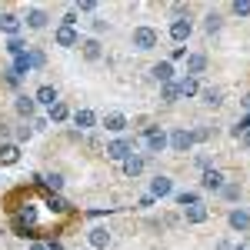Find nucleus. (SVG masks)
I'll return each instance as SVG.
<instances>
[{"label": "nucleus", "instance_id": "1", "mask_svg": "<svg viewBox=\"0 0 250 250\" xmlns=\"http://www.w3.org/2000/svg\"><path fill=\"white\" fill-rule=\"evenodd\" d=\"M140 140H144V147H147L150 154H164V150H170L167 130H160V127H147V130L140 134Z\"/></svg>", "mask_w": 250, "mask_h": 250}, {"label": "nucleus", "instance_id": "2", "mask_svg": "<svg viewBox=\"0 0 250 250\" xmlns=\"http://www.w3.org/2000/svg\"><path fill=\"white\" fill-rule=\"evenodd\" d=\"M134 147H137V140L134 137H117V140H110L107 144V160H127V157L134 154Z\"/></svg>", "mask_w": 250, "mask_h": 250}, {"label": "nucleus", "instance_id": "3", "mask_svg": "<svg viewBox=\"0 0 250 250\" xmlns=\"http://www.w3.org/2000/svg\"><path fill=\"white\" fill-rule=\"evenodd\" d=\"M167 140H170L173 154H187V150L193 147V134L187 130V127H173L170 134H167Z\"/></svg>", "mask_w": 250, "mask_h": 250}, {"label": "nucleus", "instance_id": "4", "mask_svg": "<svg viewBox=\"0 0 250 250\" xmlns=\"http://www.w3.org/2000/svg\"><path fill=\"white\" fill-rule=\"evenodd\" d=\"M130 43H134V50L147 54V50H154V47H157V30H154V27H137L134 37H130Z\"/></svg>", "mask_w": 250, "mask_h": 250}, {"label": "nucleus", "instance_id": "5", "mask_svg": "<svg viewBox=\"0 0 250 250\" xmlns=\"http://www.w3.org/2000/svg\"><path fill=\"white\" fill-rule=\"evenodd\" d=\"M167 34H170L173 43H187V40H190V34H193L190 17H187V14H184V17H173V20H170V30H167Z\"/></svg>", "mask_w": 250, "mask_h": 250}, {"label": "nucleus", "instance_id": "6", "mask_svg": "<svg viewBox=\"0 0 250 250\" xmlns=\"http://www.w3.org/2000/svg\"><path fill=\"white\" fill-rule=\"evenodd\" d=\"M224 184H227V177H224V173L220 170H204V177H200V187H204V190H210V193H220L224 190Z\"/></svg>", "mask_w": 250, "mask_h": 250}, {"label": "nucleus", "instance_id": "7", "mask_svg": "<svg viewBox=\"0 0 250 250\" xmlns=\"http://www.w3.org/2000/svg\"><path fill=\"white\" fill-rule=\"evenodd\" d=\"M54 40H57V47H67V50H70V47H80V34L74 27H63V23L54 30Z\"/></svg>", "mask_w": 250, "mask_h": 250}, {"label": "nucleus", "instance_id": "8", "mask_svg": "<svg viewBox=\"0 0 250 250\" xmlns=\"http://www.w3.org/2000/svg\"><path fill=\"white\" fill-rule=\"evenodd\" d=\"M104 127L110 134H124L130 127V120H127V114H120V110H110V114H104Z\"/></svg>", "mask_w": 250, "mask_h": 250}, {"label": "nucleus", "instance_id": "9", "mask_svg": "<svg viewBox=\"0 0 250 250\" xmlns=\"http://www.w3.org/2000/svg\"><path fill=\"white\" fill-rule=\"evenodd\" d=\"M150 77H154L157 83H173V80H177V74H173V63H170V60H160V63H154V67H150Z\"/></svg>", "mask_w": 250, "mask_h": 250}, {"label": "nucleus", "instance_id": "10", "mask_svg": "<svg viewBox=\"0 0 250 250\" xmlns=\"http://www.w3.org/2000/svg\"><path fill=\"white\" fill-rule=\"evenodd\" d=\"M227 224H230V230L247 233V230H250V213H247V210H240V207H233V210L227 213Z\"/></svg>", "mask_w": 250, "mask_h": 250}, {"label": "nucleus", "instance_id": "11", "mask_svg": "<svg viewBox=\"0 0 250 250\" xmlns=\"http://www.w3.org/2000/svg\"><path fill=\"white\" fill-rule=\"evenodd\" d=\"M14 110H17L20 117H27V120H34V114H37V100L27 94H17L14 97Z\"/></svg>", "mask_w": 250, "mask_h": 250}, {"label": "nucleus", "instance_id": "12", "mask_svg": "<svg viewBox=\"0 0 250 250\" xmlns=\"http://www.w3.org/2000/svg\"><path fill=\"white\" fill-rule=\"evenodd\" d=\"M144 170H147V157H144V154H137V150H134V154L124 160V173H127V177H140Z\"/></svg>", "mask_w": 250, "mask_h": 250}, {"label": "nucleus", "instance_id": "13", "mask_svg": "<svg viewBox=\"0 0 250 250\" xmlns=\"http://www.w3.org/2000/svg\"><path fill=\"white\" fill-rule=\"evenodd\" d=\"M87 240H90L94 250H107L110 247V230H107V227H90V230H87Z\"/></svg>", "mask_w": 250, "mask_h": 250}, {"label": "nucleus", "instance_id": "14", "mask_svg": "<svg viewBox=\"0 0 250 250\" xmlns=\"http://www.w3.org/2000/svg\"><path fill=\"white\" fill-rule=\"evenodd\" d=\"M0 30L7 34V37H20V30H23V20L17 14H0Z\"/></svg>", "mask_w": 250, "mask_h": 250}, {"label": "nucleus", "instance_id": "15", "mask_svg": "<svg viewBox=\"0 0 250 250\" xmlns=\"http://www.w3.org/2000/svg\"><path fill=\"white\" fill-rule=\"evenodd\" d=\"M80 54H83V60H100L104 57V50H100V40L97 37H87V40H80Z\"/></svg>", "mask_w": 250, "mask_h": 250}, {"label": "nucleus", "instance_id": "16", "mask_svg": "<svg viewBox=\"0 0 250 250\" xmlns=\"http://www.w3.org/2000/svg\"><path fill=\"white\" fill-rule=\"evenodd\" d=\"M47 10H40V7H34V10H27V17H23V23H27V30H43L47 27Z\"/></svg>", "mask_w": 250, "mask_h": 250}, {"label": "nucleus", "instance_id": "17", "mask_svg": "<svg viewBox=\"0 0 250 250\" xmlns=\"http://www.w3.org/2000/svg\"><path fill=\"white\" fill-rule=\"evenodd\" d=\"M173 193V180L170 177H154V180H150V197H170Z\"/></svg>", "mask_w": 250, "mask_h": 250}, {"label": "nucleus", "instance_id": "18", "mask_svg": "<svg viewBox=\"0 0 250 250\" xmlns=\"http://www.w3.org/2000/svg\"><path fill=\"white\" fill-rule=\"evenodd\" d=\"M177 94H180V97H197V94H200V80L184 74V77L177 80Z\"/></svg>", "mask_w": 250, "mask_h": 250}, {"label": "nucleus", "instance_id": "19", "mask_svg": "<svg viewBox=\"0 0 250 250\" xmlns=\"http://www.w3.org/2000/svg\"><path fill=\"white\" fill-rule=\"evenodd\" d=\"M34 100L37 104H43V107H54L60 97H57V87H50V83H43V87H37V94H34Z\"/></svg>", "mask_w": 250, "mask_h": 250}, {"label": "nucleus", "instance_id": "20", "mask_svg": "<svg viewBox=\"0 0 250 250\" xmlns=\"http://www.w3.org/2000/svg\"><path fill=\"white\" fill-rule=\"evenodd\" d=\"M20 160V147L17 144H0V167H10Z\"/></svg>", "mask_w": 250, "mask_h": 250}, {"label": "nucleus", "instance_id": "21", "mask_svg": "<svg viewBox=\"0 0 250 250\" xmlns=\"http://www.w3.org/2000/svg\"><path fill=\"white\" fill-rule=\"evenodd\" d=\"M43 207H47L50 213H67L70 210V204H67L60 193H47V197H43Z\"/></svg>", "mask_w": 250, "mask_h": 250}, {"label": "nucleus", "instance_id": "22", "mask_svg": "<svg viewBox=\"0 0 250 250\" xmlns=\"http://www.w3.org/2000/svg\"><path fill=\"white\" fill-rule=\"evenodd\" d=\"M207 70V57L204 54H187V77H197Z\"/></svg>", "mask_w": 250, "mask_h": 250}, {"label": "nucleus", "instance_id": "23", "mask_svg": "<svg viewBox=\"0 0 250 250\" xmlns=\"http://www.w3.org/2000/svg\"><path fill=\"white\" fill-rule=\"evenodd\" d=\"M207 217H210V210H207L204 204H193V207L184 210V220H187V224H204Z\"/></svg>", "mask_w": 250, "mask_h": 250}, {"label": "nucleus", "instance_id": "24", "mask_svg": "<svg viewBox=\"0 0 250 250\" xmlns=\"http://www.w3.org/2000/svg\"><path fill=\"white\" fill-rule=\"evenodd\" d=\"M74 124H77L80 130H94L97 127V114L94 110H77V114H74Z\"/></svg>", "mask_w": 250, "mask_h": 250}, {"label": "nucleus", "instance_id": "25", "mask_svg": "<svg viewBox=\"0 0 250 250\" xmlns=\"http://www.w3.org/2000/svg\"><path fill=\"white\" fill-rule=\"evenodd\" d=\"M67 117H70V107H67L63 100H57V104H54V107L47 110V120H54V124H63Z\"/></svg>", "mask_w": 250, "mask_h": 250}, {"label": "nucleus", "instance_id": "26", "mask_svg": "<svg viewBox=\"0 0 250 250\" xmlns=\"http://www.w3.org/2000/svg\"><path fill=\"white\" fill-rule=\"evenodd\" d=\"M40 184H43L50 193H60L63 190V173H47V177H40Z\"/></svg>", "mask_w": 250, "mask_h": 250}, {"label": "nucleus", "instance_id": "27", "mask_svg": "<svg viewBox=\"0 0 250 250\" xmlns=\"http://www.w3.org/2000/svg\"><path fill=\"white\" fill-rule=\"evenodd\" d=\"M173 200L187 210V207H193V204H200V193L197 190H180V193H173Z\"/></svg>", "mask_w": 250, "mask_h": 250}, {"label": "nucleus", "instance_id": "28", "mask_svg": "<svg viewBox=\"0 0 250 250\" xmlns=\"http://www.w3.org/2000/svg\"><path fill=\"white\" fill-rule=\"evenodd\" d=\"M220 27H224V17H220L217 10H210V14L204 17V30H207V34H217Z\"/></svg>", "mask_w": 250, "mask_h": 250}, {"label": "nucleus", "instance_id": "29", "mask_svg": "<svg viewBox=\"0 0 250 250\" xmlns=\"http://www.w3.org/2000/svg\"><path fill=\"white\" fill-rule=\"evenodd\" d=\"M200 97H204V104H210V107H220V104H224V94H220L217 87H204Z\"/></svg>", "mask_w": 250, "mask_h": 250}, {"label": "nucleus", "instance_id": "30", "mask_svg": "<svg viewBox=\"0 0 250 250\" xmlns=\"http://www.w3.org/2000/svg\"><path fill=\"white\" fill-rule=\"evenodd\" d=\"M177 80H173V83H160V100H164V104H177Z\"/></svg>", "mask_w": 250, "mask_h": 250}, {"label": "nucleus", "instance_id": "31", "mask_svg": "<svg viewBox=\"0 0 250 250\" xmlns=\"http://www.w3.org/2000/svg\"><path fill=\"white\" fill-rule=\"evenodd\" d=\"M7 54H10V57H20V54H27V43H23L20 37H10V40H7Z\"/></svg>", "mask_w": 250, "mask_h": 250}, {"label": "nucleus", "instance_id": "32", "mask_svg": "<svg viewBox=\"0 0 250 250\" xmlns=\"http://www.w3.org/2000/svg\"><path fill=\"white\" fill-rule=\"evenodd\" d=\"M14 70H17L20 77H27L30 74V60H27V54H20V57H14V63H10Z\"/></svg>", "mask_w": 250, "mask_h": 250}, {"label": "nucleus", "instance_id": "33", "mask_svg": "<svg viewBox=\"0 0 250 250\" xmlns=\"http://www.w3.org/2000/svg\"><path fill=\"white\" fill-rule=\"evenodd\" d=\"M230 10L237 14V17H250V0H233Z\"/></svg>", "mask_w": 250, "mask_h": 250}, {"label": "nucleus", "instance_id": "34", "mask_svg": "<svg viewBox=\"0 0 250 250\" xmlns=\"http://www.w3.org/2000/svg\"><path fill=\"white\" fill-rule=\"evenodd\" d=\"M27 60H30V67H43V63H47V57H43L40 50H30V47H27Z\"/></svg>", "mask_w": 250, "mask_h": 250}, {"label": "nucleus", "instance_id": "35", "mask_svg": "<svg viewBox=\"0 0 250 250\" xmlns=\"http://www.w3.org/2000/svg\"><path fill=\"white\" fill-rule=\"evenodd\" d=\"M220 197H224V200H237V197H240V187H237V184H224Z\"/></svg>", "mask_w": 250, "mask_h": 250}, {"label": "nucleus", "instance_id": "36", "mask_svg": "<svg viewBox=\"0 0 250 250\" xmlns=\"http://www.w3.org/2000/svg\"><path fill=\"white\" fill-rule=\"evenodd\" d=\"M14 137H17L14 144H17V147H20L23 140H30V137H34V127H27V124H23V127H17V134H14Z\"/></svg>", "mask_w": 250, "mask_h": 250}, {"label": "nucleus", "instance_id": "37", "mask_svg": "<svg viewBox=\"0 0 250 250\" xmlns=\"http://www.w3.org/2000/svg\"><path fill=\"white\" fill-rule=\"evenodd\" d=\"M20 80H23V77H20V74L14 70V67H7V70H3V83H10V87H17Z\"/></svg>", "mask_w": 250, "mask_h": 250}, {"label": "nucleus", "instance_id": "38", "mask_svg": "<svg viewBox=\"0 0 250 250\" xmlns=\"http://www.w3.org/2000/svg\"><path fill=\"white\" fill-rule=\"evenodd\" d=\"M193 134V144H204V140H210V130L207 127H197V130H190Z\"/></svg>", "mask_w": 250, "mask_h": 250}, {"label": "nucleus", "instance_id": "39", "mask_svg": "<svg viewBox=\"0 0 250 250\" xmlns=\"http://www.w3.org/2000/svg\"><path fill=\"white\" fill-rule=\"evenodd\" d=\"M80 10H83V14H94V10H97V0H83V3H80Z\"/></svg>", "mask_w": 250, "mask_h": 250}, {"label": "nucleus", "instance_id": "40", "mask_svg": "<svg viewBox=\"0 0 250 250\" xmlns=\"http://www.w3.org/2000/svg\"><path fill=\"white\" fill-rule=\"evenodd\" d=\"M63 27H77V14H74V10L63 14Z\"/></svg>", "mask_w": 250, "mask_h": 250}, {"label": "nucleus", "instance_id": "41", "mask_svg": "<svg viewBox=\"0 0 250 250\" xmlns=\"http://www.w3.org/2000/svg\"><path fill=\"white\" fill-rule=\"evenodd\" d=\"M180 57H187V47H173V54H170V63H173V60H180Z\"/></svg>", "mask_w": 250, "mask_h": 250}, {"label": "nucleus", "instance_id": "42", "mask_svg": "<svg viewBox=\"0 0 250 250\" xmlns=\"http://www.w3.org/2000/svg\"><path fill=\"white\" fill-rule=\"evenodd\" d=\"M90 27H94V34H104V30H107V20H94Z\"/></svg>", "mask_w": 250, "mask_h": 250}, {"label": "nucleus", "instance_id": "43", "mask_svg": "<svg viewBox=\"0 0 250 250\" xmlns=\"http://www.w3.org/2000/svg\"><path fill=\"white\" fill-rule=\"evenodd\" d=\"M47 124H50V120H47V117H34V130H43V127H47Z\"/></svg>", "mask_w": 250, "mask_h": 250}, {"label": "nucleus", "instance_id": "44", "mask_svg": "<svg viewBox=\"0 0 250 250\" xmlns=\"http://www.w3.org/2000/svg\"><path fill=\"white\" fill-rule=\"evenodd\" d=\"M240 144H244V147H250V127L244 130V134H240Z\"/></svg>", "mask_w": 250, "mask_h": 250}, {"label": "nucleus", "instance_id": "45", "mask_svg": "<svg viewBox=\"0 0 250 250\" xmlns=\"http://www.w3.org/2000/svg\"><path fill=\"white\" fill-rule=\"evenodd\" d=\"M27 250H47V244H43V240H37V244H30Z\"/></svg>", "mask_w": 250, "mask_h": 250}, {"label": "nucleus", "instance_id": "46", "mask_svg": "<svg viewBox=\"0 0 250 250\" xmlns=\"http://www.w3.org/2000/svg\"><path fill=\"white\" fill-rule=\"evenodd\" d=\"M237 250H244V247H237Z\"/></svg>", "mask_w": 250, "mask_h": 250}, {"label": "nucleus", "instance_id": "47", "mask_svg": "<svg viewBox=\"0 0 250 250\" xmlns=\"http://www.w3.org/2000/svg\"><path fill=\"white\" fill-rule=\"evenodd\" d=\"M247 213H250V210H247Z\"/></svg>", "mask_w": 250, "mask_h": 250}]
</instances>
